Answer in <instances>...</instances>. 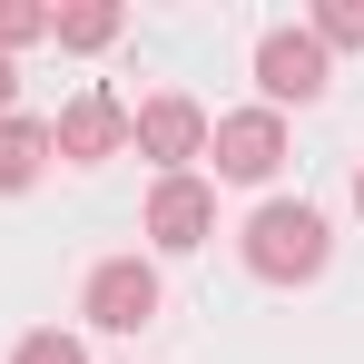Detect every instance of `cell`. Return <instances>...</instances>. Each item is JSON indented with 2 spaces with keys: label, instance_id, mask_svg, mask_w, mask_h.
Instances as JSON below:
<instances>
[{
  "label": "cell",
  "instance_id": "12",
  "mask_svg": "<svg viewBox=\"0 0 364 364\" xmlns=\"http://www.w3.org/2000/svg\"><path fill=\"white\" fill-rule=\"evenodd\" d=\"M10 364H89V355H79V335L50 325V335H20V355H10Z\"/></svg>",
  "mask_w": 364,
  "mask_h": 364
},
{
  "label": "cell",
  "instance_id": "3",
  "mask_svg": "<svg viewBox=\"0 0 364 364\" xmlns=\"http://www.w3.org/2000/svg\"><path fill=\"white\" fill-rule=\"evenodd\" d=\"M256 89H266V109L325 99V50H315V30H266V40H256Z\"/></svg>",
  "mask_w": 364,
  "mask_h": 364
},
{
  "label": "cell",
  "instance_id": "8",
  "mask_svg": "<svg viewBox=\"0 0 364 364\" xmlns=\"http://www.w3.org/2000/svg\"><path fill=\"white\" fill-rule=\"evenodd\" d=\"M50 168V128L40 119H0V187H30Z\"/></svg>",
  "mask_w": 364,
  "mask_h": 364
},
{
  "label": "cell",
  "instance_id": "14",
  "mask_svg": "<svg viewBox=\"0 0 364 364\" xmlns=\"http://www.w3.org/2000/svg\"><path fill=\"white\" fill-rule=\"evenodd\" d=\"M355 207H364V168H355Z\"/></svg>",
  "mask_w": 364,
  "mask_h": 364
},
{
  "label": "cell",
  "instance_id": "13",
  "mask_svg": "<svg viewBox=\"0 0 364 364\" xmlns=\"http://www.w3.org/2000/svg\"><path fill=\"white\" fill-rule=\"evenodd\" d=\"M10 99H20V69H10V60H0V119H10Z\"/></svg>",
  "mask_w": 364,
  "mask_h": 364
},
{
  "label": "cell",
  "instance_id": "2",
  "mask_svg": "<svg viewBox=\"0 0 364 364\" xmlns=\"http://www.w3.org/2000/svg\"><path fill=\"white\" fill-rule=\"evenodd\" d=\"M89 325L99 335H138L148 315H158V266L148 256H109V266H89Z\"/></svg>",
  "mask_w": 364,
  "mask_h": 364
},
{
  "label": "cell",
  "instance_id": "10",
  "mask_svg": "<svg viewBox=\"0 0 364 364\" xmlns=\"http://www.w3.org/2000/svg\"><path fill=\"white\" fill-rule=\"evenodd\" d=\"M315 50H364V0H325L315 10Z\"/></svg>",
  "mask_w": 364,
  "mask_h": 364
},
{
  "label": "cell",
  "instance_id": "7",
  "mask_svg": "<svg viewBox=\"0 0 364 364\" xmlns=\"http://www.w3.org/2000/svg\"><path fill=\"white\" fill-rule=\"evenodd\" d=\"M128 138H138V148H148V158H158V168L178 178V158H197V148H207V109L168 89V99H148V109L128 119Z\"/></svg>",
  "mask_w": 364,
  "mask_h": 364
},
{
  "label": "cell",
  "instance_id": "4",
  "mask_svg": "<svg viewBox=\"0 0 364 364\" xmlns=\"http://www.w3.org/2000/svg\"><path fill=\"white\" fill-rule=\"evenodd\" d=\"M207 227H217V187L207 178H158L148 187V246H168V256H187V246H207Z\"/></svg>",
  "mask_w": 364,
  "mask_h": 364
},
{
  "label": "cell",
  "instance_id": "1",
  "mask_svg": "<svg viewBox=\"0 0 364 364\" xmlns=\"http://www.w3.org/2000/svg\"><path fill=\"white\" fill-rule=\"evenodd\" d=\"M246 266L266 276V286H305V276H325V217L315 207H256L246 217Z\"/></svg>",
  "mask_w": 364,
  "mask_h": 364
},
{
  "label": "cell",
  "instance_id": "11",
  "mask_svg": "<svg viewBox=\"0 0 364 364\" xmlns=\"http://www.w3.org/2000/svg\"><path fill=\"white\" fill-rule=\"evenodd\" d=\"M30 40H50V10H30V0H0V60H10V50H30Z\"/></svg>",
  "mask_w": 364,
  "mask_h": 364
},
{
  "label": "cell",
  "instance_id": "6",
  "mask_svg": "<svg viewBox=\"0 0 364 364\" xmlns=\"http://www.w3.org/2000/svg\"><path fill=\"white\" fill-rule=\"evenodd\" d=\"M119 138H128V109L109 99V89H79L60 119H50V158H79V168H99Z\"/></svg>",
  "mask_w": 364,
  "mask_h": 364
},
{
  "label": "cell",
  "instance_id": "9",
  "mask_svg": "<svg viewBox=\"0 0 364 364\" xmlns=\"http://www.w3.org/2000/svg\"><path fill=\"white\" fill-rule=\"evenodd\" d=\"M50 40H60V50H109V40H119V10H109V0H89V10H50Z\"/></svg>",
  "mask_w": 364,
  "mask_h": 364
},
{
  "label": "cell",
  "instance_id": "5",
  "mask_svg": "<svg viewBox=\"0 0 364 364\" xmlns=\"http://www.w3.org/2000/svg\"><path fill=\"white\" fill-rule=\"evenodd\" d=\"M207 148H217V178H276V158H286V128H276V109H237V119H217L207 128Z\"/></svg>",
  "mask_w": 364,
  "mask_h": 364
}]
</instances>
